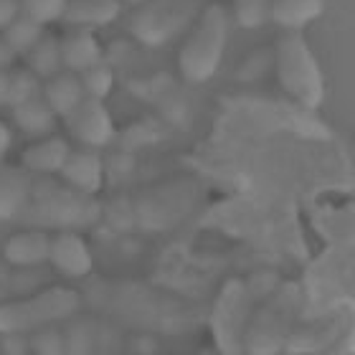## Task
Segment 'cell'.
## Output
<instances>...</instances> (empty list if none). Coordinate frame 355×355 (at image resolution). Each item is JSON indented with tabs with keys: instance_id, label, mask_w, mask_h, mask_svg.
<instances>
[{
	"instance_id": "6da1fadb",
	"label": "cell",
	"mask_w": 355,
	"mask_h": 355,
	"mask_svg": "<svg viewBox=\"0 0 355 355\" xmlns=\"http://www.w3.org/2000/svg\"><path fill=\"white\" fill-rule=\"evenodd\" d=\"M304 292L300 282H279L252 312L244 333V353L274 355L284 350L292 327L297 325Z\"/></svg>"
},
{
	"instance_id": "7a4b0ae2",
	"label": "cell",
	"mask_w": 355,
	"mask_h": 355,
	"mask_svg": "<svg viewBox=\"0 0 355 355\" xmlns=\"http://www.w3.org/2000/svg\"><path fill=\"white\" fill-rule=\"evenodd\" d=\"M229 38V13L221 3H211L200 13L196 28L178 51V69L188 84H206L218 71Z\"/></svg>"
},
{
	"instance_id": "3957f363",
	"label": "cell",
	"mask_w": 355,
	"mask_h": 355,
	"mask_svg": "<svg viewBox=\"0 0 355 355\" xmlns=\"http://www.w3.org/2000/svg\"><path fill=\"white\" fill-rule=\"evenodd\" d=\"M277 79L284 94L304 110H318L325 102V79L302 31H284L277 41Z\"/></svg>"
},
{
	"instance_id": "277c9868",
	"label": "cell",
	"mask_w": 355,
	"mask_h": 355,
	"mask_svg": "<svg viewBox=\"0 0 355 355\" xmlns=\"http://www.w3.org/2000/svg\"><path fill=\"white\" fill-rule=\"evenodd\" d=\"M82 295L71 287H49L26 300L0 304V335H26L74 318Z\"/></svg>"
},
{
	"instance_id": "5b68a950",
	"label": "cell",
	"mask_w": 355,
	"mask_h": 355,
	"mask_svg": "<svg viewBox=\"0 0 355 355\" xmlns=\"http://www.w3.org/2000/svg\"><path fill=\"white\" fill-rule=\"evenodd\" d=\"M254 289L244 279H229L218 292L211 312V333L221 353H241L244 333L252 318Z\"/></svg>"
},
{
	"instance_id": "8992f818",
	"label": "cell",
	"mask_w": 355,
	"mask_h": 355,
	"mask_svg": "<svg viewBox=\"0 0 355 355\" xmlns=\"http://www.w3.org/2000/svg\"><path fill=\"white\" fill-rule=\"evenodd\" d=\"M38 203L33 206V214H28V218L33 221V226H89L94 221L99 208L94 206V200H87L84 193L79 191H64L51 185V180H46L44 188L36 191Z\"/></svg>"
},
{
	"instance_id": "52a82bcc",
	"label": "cell",
	"mask_w": 355,
	"mask_h": 355,
	"mask_svg": "<svg viewBox=\"0 0 355 355\" xmlns=\"http://www.w3.org/2000/svg\"><path fill=\"white\" fill-rule=\"evenodd\" d=\"M64 119H67L71 137L82 142L84 148L99 150L110 145L114 137V122H112L110 110L104 107L102 99H94V96H84L79 107Z\"/></svg>"
},
{
	"instance_id": "ba28073f",
	"label": "cell",
	"mask_w": 355,
	"mask_h": 355,
	"mask_svg": "<svg viewBox=\"0 0 355 355\" xmlns=\"http://www.w3.org/2000/svg\"><path fill=\"white\" fill-rule=\"evenodd\" d=\"M345 327H348L345 310H338L333 315H327V318L312 320V322H304V325H295L287 343H284V350L287 353H322L333 343L340 340Z\"/></svg>"
},
{
	"instance_id": "9c48e42d",
	"label": "cell",
	"mask_w": 355,
	"mask_h": 355,
	"mask_svg": "<svg viewBox=\"0 0 355 355\" xmlns=\"http://www.w3.org/2000/svg\"><path fill=\"white\" fill-rule=\"evenodd\" d=\"M49 261L53 264L56 272H61L69 279H82L94 266L87 241L79 234H74V231H61V234L51 236Z\"/></svg>"
},
{
	"instance_id": "30bf717a",
	"label": "cell",
	"mask_w": 355,
	"mask_h": 355,
	"mask_svg": "<svg viewBox=\"0 0 355 355\" xmlns=\"http://www.w3.org/2000/svg\"><path fill=\"white\" fill-rule=\"evenodd\" d=\"M59 175L64 178V183L69 188H74V191L84 193V196H94L102 188V157H99V153L94 148L71 150Z\"/></svg>"
},
{
	"instance_id": "8fae6325",
	"label": "cell",
	"mask_w": 355,
	"mask_h": 355,
	"mask_svg": "<svg viewBox=\"0 0 355 355\" xmlns=\"http://www.w3.org/2000/svg\"><path fill=\"white\" fill-rule=\"evenodd\" d=\"M51 236L41 229H28L13 234L3 246V257L13 266H38L49 261Z\"/></svg>"
},
{
	"instance_id": "7c38bea8",
	"label": "cell",
	"mask_w": 355,
	"mask_h": 355,
	"mask_svg": "<svg viewBox=\"0 0 355 355\" xmlns=\"http://www.w3.org/2000/svg\"><path fill=\"white\" fill-rule=\"evenodd\" d=\"M122 13V0H69L64 18L76 28H104Z\"/></svg>"
},
{
	"instance_id": "4fadbf2b",
	"label": "cell",
	"mask_w": 355,
	"mask_h": 355,
	"mask_svg": "<svg viewBox=\"0 0 355 355\" xmlns=\"http://www.w3.org/2000/svg\"><path fill=\"white\" fill-rule=\"evenodd\" d=\"M102 59V46L92 33V28H76L61 38V61L69 71L82 74L84 69L94 67Z\"/></svg>"
},
{
	"instance_id": "5bb4252c",
	"label": "cell",
	"mask_w": 355,
	"mask_h": 355,
	"mask_svg": "<svg viewBox=\"0 0 355 355\" xmlns=\"http://www.w3.org/2000/svg\"><path fill=\"white\" fill-rule=\"evenodd\" d=\"M69 153H71V148H69V142L64 140V137H41V140L33 142L31 148H26V153H23V165H26L31 173L53 175V173H61Z\"/></svg>"
},
{
	"instance_id": "9a60e30c",
	"label": "cell",
	"mask_w": 355,
	"mask_h": 355,
	"mask_svg": "<svg viewBox=\"0 0 355 355\" xmlns=\"http://www.w3.org/2000/svg\"><path fill=\"white\" fill-rule=\"evenodd\" d=\"M84 89L79 82V74L74 71H59L56 76L46 79L44 84V99L49 102L56 117H69L84 99Z\"/></svg>"
},
{
	"instance_id": "2e32d148",
	"label": "cell",
	"mask_w": 355,
	"mask_h": 355,
	"mask_svg": "<svg viewBox=\"0 0 355 355\" xmlns=\"http://www.w3.org/2000/svg\"><path fill=\"white\" fill-rule=\"evenodd\" d=\"M325 0H272V15L282 31H304L315 18H320Z\"/></svg>"
},
{
	"instance_id": "e0dca14e",
	"label": "cell",
	"mask_w": 355,
	"mask_h": 355,
	"mask_svg": "<svg viewBox=\"0 0 355 355\" xmlns=\"http://www.w3.org/2000/svg\"><path fill=\"white\" fill-rule=\"evenodd\" d=\"M10 114H13L15 127L21 132L31 135V137H46L56 127V112L49 107L44 94H38L33 99H28V102L13 107Z\"/></svg>"
},
{
	"instance_id": "ac0fdd59",
	"label": "cell",
	"mask_w": 355,
	"mask_h": 355,
	"mask_svg": "<svg viewBox=\"0 0 355 355\" xmlns=\"http://www.w3.org/2000/svg\"><path fill=\"white\" fill-rule=\"evenodd\" d=\"M26 59H28V69L38 79H51L64 67V61H61V41L56 36H51V33H44L41 41L26 53Z\"/></svg>"
},
{
	"instance_id": "d6986e66",
	"label": "cell",
	"mask_w": 355,
	"mask_h": 355,
	"mask_svg": "<svg viewBox=\"0 0 355 355\" xmlns=\"http://www.w3.org/2000/svg\"><path fill=\"white\" fill-rule=\"evenodd\" d=\"M44 36V26L36 21H31L28 15H18L6 31H3V41L13 51V56H26L33 46Z\"/></svg>"
},
{
	"instance_id": "ffe728a7",
	"label": "cell",
	"mask_w": 355,
	"mask_h": 355,
	"mask_svg": "<svg viewBox=\"0 0 355 355\" xmlns=\"http://www.w3.org/2000/svg\"><path fill=\"white\" fill-rule=\"evenodd\" d=\"M26 198H28V180L26 178L15 175V173L0 178V216L23 214Z\"/></svg>"
},
{
	"instance_id": "44dd1931",
	"label": "cell",
	"mask_w": 355,
	"mask_h": 355,
	"mask_svg": "<svg viewBox=\"0 0 355 355\" xmlns=\"http://www.w3.org/2000/svg\"><path fill=\"white\" fill-rule=\"evenodd\" d=\"M44 94V87H41V79H38L31 69H21V71H13L8 74V96H6V107H18V104L28 102L33 96Z\"/></svg>"
},
{
	"instance_id": "7402d4cb",
	"label": "cell",
	"mask_w": 355,
	"mask_h": 355,
	"mask_svg": "<svg viewBox=\"0 0 355 355\" xmlns=\"http://www.w3.org/2000/svg\"><path fill=\"white\" fill-rule=\"evenodd\" d=\"M79 82H82V89L87 96L104 99V96L112 92V87H114V74H112L110 64L102 59L99 64H94V67L84 69L82 74H79Z\"/></svg>"
},
{
	"instance_id": "603a6c76",
	"label": "cell",
	"mask_w": 355,
	"mask_h": 355,
	"mask_svg": "<svg viewBox=\"0 0 355 355\" xmlns=\"http://www.w3.org/2000/svg\"><path fill=\"white\" fill-rule=\"evenodd\" d=\"M272 15V0H234V21L241 28H261Z\"/></svg>"
},
{
	"instance_id": "cb8c5ba5",
	"label": "cell",
	"mask_w": 355,
	"mask_h": 355,
	"mask_svg": "<svg viewBox=\"0 0 355 355\" xmlns=\"http://www.w3.org/2000/svg\"><path fill=\"white\" fill-rule=\"evenodd\" d=\"M69 0H21V13L28 15L31 21L41 23H53L64 18V10H67Z\"/></svg>"
},
{
	"instance_id": "d4e9b609",
	"label": "cell",
	"mask_w": 355,
	"mask_h": 355,
	"mask_svg": "<svg viewBox=\"0 0 355 355\" xmlns=\"http://www.w3.org/2000/svg\"><path fill=\"white\" fill-rule=\"evenodd\" d=\"M18 15H21V3L18 0H0V31H6Z\"/></svg>"
},
{
	"instance_id": "484cf974",
	"label": "cell",
	"mask_w": 355,
	"mask_h": 355,
	"mask_svg": "<svg viewBox=\"0 0 355 355\" xmlns=\"http://www.w3.org/2000/svg\"><path fill=\"white\" fill-rule=\"evenodd\" d=\"M10 145H13V135H10V127H8L6 122H0V160L6 157V153L10 150Z\"/></svg>"
},
{
	"instance_id": "4316f807",
	"label": "cell",
	"mask_w": 355,
	"mask_h": 355,
	"mask_svg": "<svg viewBox=\"0 0 355 355\" xmlns=\"http://www.w3.org/2000/svg\"><path fill=\"white\" fill-rule=\"evenodd\" d=\"M13 51L6 46V41H3V36H0V69H8L10 64H13Z\"/></svg>"
},
{
	"instance_id": "83f0119b",
	"label": "cell",
	"mask_w": 355,
	"mask_h": 355,
	"mask_svg": "<svg viewBox=\"0 0 355 355\" xmlns=\"http://www.w3.org/2000/svg\"><path fill=\"white\" fill-rule=\"evenodd\" d=\"M6 96H8V74L6 69H0V107H6Z\"/></svg>"
},
{
	"instance_id": "f1b7e54d",
	"label": "cell",
	"mask_w": 355,
	"mask_h": 355,
	"mask_svg": "<svg viewBox=\"0 0 355 355\" xmlns=\"http://www.w3.org/2000/svg\"><path fill=\"white\" fill-rule=\"evenodd\" d=\"M130 6H142V3H148V0H127Z\"/></svg>"
}]
</instances>
